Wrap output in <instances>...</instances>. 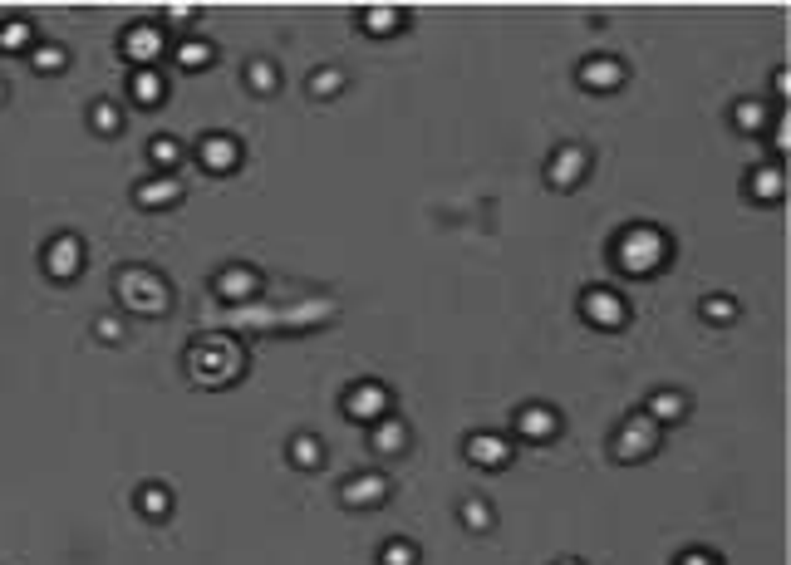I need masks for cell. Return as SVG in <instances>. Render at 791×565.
<instances>
[{
  "label": "cell",
  "mask_w": 791,
  "mask_h": 565,
  "mask_svg": "<svg viewBox=\"0 0 791 565\" xmlns=\"http://www.w3.org/2000/svg\"><path fill=\"white\" fill-rule=\"evenodd\" d=\"M669 256H674V246H669V236L659 231V226H629L620 231V241H615V266H620L629 281H644V276H659L664 266H669Z\"/></svg>",
  "instance_id": "1"
},
{
  "label": "cell",
  "mask_w": 791,
  "mask_h": 565,
  "mask_svg": "<svg viewBox=\"0 0 791 565\" xmlns=\"http://www.w3.org/2000/svg\"><path fill=\"white\" fill-rule=\"evenodd\" d=\"M241 369H246V354L236 349V339H226V335H207L187 349V374L202 389H226Z\"/></svg>",
  "instance_id": "2"
},
{
  "label": "cell",
  "mask_w": 791,
  "mask_h": 565,
  "mask_svg": "<svg viewBox=\"0 0 791 565\" xmlns=\"http://www.w3.org/2000/svg\"><path fill=\"white\" fill-rule=\"evenodd\" d=\"M113 290H118V300H123L133 315H168V305H172L168 281H163L158 271H148V266H123V271L113 276Z\"/></svg>",
  "instance_id": "3"
},
{
  "label": "cell",
  "mask_w": 791,
  "mask_h": 565,
  "mask_svg": "<svg viewBox=\"0 0 791 565\" xmlns=\"http://www.w3.org/2000/svg\"><path fill=\"white\" fill-rule=\"evenodd\" d=\"M659 452V423L649 413H629L615 433V462H644Z\"/></svg>",
  "instance_id": "4"
},
{
  "label": "cell",
  "mask_w": 791,
  "mask_h": 565,
  "mask_svg": "<svg viewBox=\"0 0 791 565\" xmlns=\"http://www.w3.org/2000/svg\"><path fill=\"white\" fill-rule=\"evenodd\" d=\"M580 315L590 320V330H620L629 320V300L620 290H610V285H590L580 295Z\"/></svg>",
  "instance_id": "5"
},
{
  "label": "cell",
  "mask_w": 791,
  "mask_h": 565,
  "mask_svg": "<svg viewBox=\"0 0 791 565\" xmlns=\"http://www.w3.org/2000/svg\"><path fill=\"white\" fill-rule=\"evenodd\" d=\"M163 50H168V35H163V25H153V20H138V25H128V30H123V59H128L133 69H158Z\"/></svg>",
  "instance_id": "6"
},
{
  "label": "cell",
  "mask_w": 791,
  "mask_h": 565,
  "mask_svg": "<svg viewBox=\"0 0 791 565\" xmlns=\"http://www.w3.org/2000/svg\"><path fill=\"white\" fill-rule=\"evenodd\" d=\"M389 497H394V482H389L384 472H354V477H344V487H339V502L349 511L384 507Z\"/></svg>",
  "instance_id": "7"
},
{
  "label": "cell",
  "mask_w": 791,
  "mask_h": 565,
  "mask_svg": "<svg viewBox=\"0 0 791 565\" xmlns=\"http://www.w3.org/2000/svg\"><path fill=\"white\" fill-rule=\"evenodd\" d=\"M344 413L354 418V423H379V418H389L394 413V398L384 384H374V379H364V384H354L349 394H344Z\"/></svg>",
  "instance_id": "8"
},
{
  "label": "cell",
  "mask_w": 791,
  "mask_h": 565,
  "mask_svg": "<svg viewBox=\"0 0 791 565\" xmlns=\"http://www.w3.org/2000/svg\"><path fill=\"white\" fill-rule=\"evenodd\" d=\"M40 261H45V271H50L55 281H74V276L84 271V241H79L74 231H59L55 241L40 251Z\"/></svg>",
  "instance_id": "9"
},
{
  "label": "cell",
  "mask_w": 791,
  "mask_h": 565,
  "mask_svg": "<svg viewBox=\"0 0 791 565\" xmlns=\"http://www.w3.org/2000/svg\"><path fill=\"white\" fill-rule=\"evenodd\" d=\"M585 172H590V153H585L580 143H565V148L551 153V163H546V182H551L556 192H570V187L585 182Z\"/></svg>",
  "instance_id": "10"
},
{
  "label": "cell",
  "mask_w": 791,
  "mask_h": 565,
  "mask_svg": "<svg viewBox=\"0 0 791 565\" xmlns=\"http://www.w3.org/2000/svg\"><path fill=\"white\" fill-rule=\"evenodd\" d=\"M197 163L207 172H217V177L236 172L241 168V138H236V133H207V138L197 143Z\"/></svg>",
  "instance_id": "11"
},
{
  "label": "cell",
  "mask_w": 791,
  "mask_h": 565,
  "mask_svg": "<svg viewBox=\"0 0 791 565\" xmlns=\"http://www.w3.org/2000/svg\"><path fill=\"white\" fill-rule=\"evenodd\" d=\"M516 433H521L526 443H551V438L561 433V413H556L551 403H521V408H516Z\"/></svg>",
  "instance_id": "12"
},
{
  "label": "cell",
  "mask_w": 791,
  "mask_h": 565,
  "mask_svg": "<svg viewBox=\"0 0 791 565\" xmlns=\"http://www.w3.org/2000/svg\"><path fill=\"white\" fill-rule=\"evenodd\" d=\"M624 74H629V69H624V59H615V55H590L575 69V79H580L590 94H615L624 84Z\"/></svg>",
  "instance_id": "13"
},
{
  "label": "cell",
  "mask_w": 791,
  "mask_h": 565,
  "mask_svg": "<svg viewBox=\"0 0 791 565\" xmlns=\"http://www.w3.org/2000/svg\"><path fill=\"white\" fill-rule=\"evenodd\" d=\"M212 290L222 295L226 305H251V300L261 295V276H256L251 266H222L217 281H212Z\"/></svg>",
  "instance_id": "14"
},
{
  "label": "cell",
  "mask_w": 791,
  "mask_h": 565,
  "mask_svg": "<svg viewBox=\"0 0 791 565\" xmlns=\"http://www.w3.org/2000/svg\"><path fill=\"white\" fill-rule=\"evenodd\" d=\"M511 457H516V448H511V438H502V433H472V438H467V462H477V467H487V472L511 467Z\"/></svg>",
  "instance_id": "15"
},
{
  "label": "cell",
  "mask_w": 791,
  "mask_h": 565,
  "mask_svg": "<svg viewBox=\"0 0 791 565\" xmlns=\"http://www.w3.org/2000/svg\"><path fill=\"white\" fill-rule=\"evenodd\" d=\"M133 202L138 207H148V212H168L182 202V182L172 177V172H158V177H143L138 187H133Z\"/></svg>",
  "instance_id": "16"
},
{
  "label": "cell",
  "mask_w": 791,
  "mask_h": 565,
  "mask_svg": "<svg viewBox=\"0 0 791 565\" xmlns=\"http://www.w3.org/2000/svg\"><path fill=\"white\" fill-rule=\"evenodd\" d=\"M747 192L757 202H782L787 197V168L782 163H762V168L747 172Z\"/></svg>",
  "instance_id": "17"
},
{
  "label": "cell",
  "mask_w": 791,
  "mask_h": 565,
  "mask_svg": "<svg viewBox=\"0 0 791 565\" xmlns=\"http://www.w3.org/2000/svg\"><path fill=\"white\" fill-rule=\"evenodd\" d=\"M369 448L379 452V457H398V452L408 448V423L389 413V418H379L374 428H369Z\"/></svg>",
  "instance_id": "18"
},
{
  "label": "cell",
  "mask_w": 791,
  "mask_h": 565,
  "mask_svg": "<svg viewBox=\"0 0 791 565\" xmlns=\"http://www.w3.org/2000/svg\"><path fill=\"white\" fill-rule=\"evenodd\" d=\"M128 94H133V104H138V109H158V104L168 99V79H163L158 69H133Z\"/></svg>",
  "instance_id": "19"
},
{
  "label": "cell",
  "mask_w": 791,
  "mask_h": 565,
  "mask_svg": "<svg viewBox=\"0 0 791 565\" xmlns=\"http://www.w3.org/2000/svg\"><path fill=\"white\" fill-rule=\"evenodd\" d=\"M644 413L664 428V423H683L688 418V398L678 394V389H654L649 394V403H644Z\"/></svg>",
  "instance_id": "20"
},
{
  "label": "cell",
  "mask_w": 791,
  "mask_h": 565,
  "mask_svg": "<svg viewBox=\"0 0 791 565\" xmlns=\"http://www.w3.org/2000/svg\"><path fill=\"white\" fill-rule=\"evenodd\" d=\"M733 123H737V133H767V128H772V109H767L762 99H737Z\"/></svg>",
  "instance_id": "21"
},
{
  "label": "cell",
  "mask_w": 791,
  "mask_h": 565,
  "mask_svg": "<svg viewBox=\"0 0 791 565\" xmlns=\"http://www.w3.org/2000/svg\"><path fill=\"white\" fill-rule=\"evenodd\" d=\"M290 462H295L300 472H320V467H325V443H320L315 433H295V438H290Z\"/></svg>",
  "instance_id": "22"
},
{
  "label": "cell",
  "mask_w": 791,
  "mask_h": 565,
  "mask_svg": "<svg viewBox=\"0 0 791 565\" xmlns=\"http://www.w3.org/2000/svg\"><path fill=\"white\" fill-rule=\"evenodd\" d=\"M35 50V25L30 20H5L0 25V55H30Z\"/></svg>",
  "instance_id": "23"
},
{
  "label": "cell",
  "mask_w": 791,
  "mask_h": 565,
  "mask_svg": "<svg viewBox=\"0 0 791 565\" xmlns=\"http://www.w3.org/2000/svg\"><path fill=\"white\" fill-rule=\"evenodd\" d=\"M138 511L148 516V521H168L172 516V492L163 482H143L138 487Z\"/></svg>",
  "instance_id": "24"
},
{
  "label": "cell",
  "mask_w": 791,
  "mask_h": 565,
  "mask_svg": "<svg viewBox=\"0 0 791 565\" xmlns=\"http://www.w3.org/2000/svg\"><path fill=\"white\" fill-rule=\"evenodd\" d=\"M359 25H364L369 35H398V30H403V10H394V5H369V10H359Z\"/></svg>",
  "instance_id": "25"
},
{
  "label": "cell",
  "mask_w": 791,
  "mask_h": 565,
  "mask_svg": "<svg viewBox=\"0 0 791 565\" xmlns=\"http://www.w3.org/2000/svg\"><path fill=\"white\" fill-rule=\"evenodd\" d=\"M30 64H35V74H64V69H69V50H64V45H50V40H35Z\"/></svg>",
  "instance_id": "26"
},
{
  "label": "cell",
  "mask_w": 791,
  "mask_h": 565,
  "mask_svg": "<svg viewBox=\"0 0 791 565\" xmlns=\"http://www.w3.org/2000/svg\"><path fill=\"white\" fill-rule=\"evenodd\" d=\"M246 84H251V94L266 99V94L281 89V69H276L271 59H251V64H246Z\"/></svg>",
  "instance_id": "27"
},
{
  "label": "cell",
  "mask_w": 791,
  "mask_h": 565,
  "mask_svg": "<svg viewBox=\"0 0 791 565\" xmlns=\"http://www.w3.org/2000/svg\"><path fill=\"white\" fill-rule=\"evenodd\" d=\"M172 59H177V69H212L217 50H212L207 40H182V45L172 50Z\"/></svg>",
  "instance_id": "28"
},
{
  "label": "cell",
  "mask_w": 791,
  "mask_h": 565,
  "mask_svg": "<svg viewBox=\"0 0 791 565\" xmlns=\"http://www.w3.org/2000/svg\"><path fill=\"white\" fill-rule=\"evenodd\" d=\"M457 516H462V526L467 531H492V507H487V497H462V507H457Z\"/></svg>",
  "instance_id": "29"
},
{
  "label": "cell",
  "mask_w": 791,
  "mask_h": 565,
  "mask_svg": "<svg viewBox=\"0 0 791 565\" xmlns=\"http://www.w3.org/2000/svg\"><path fill=\"white\" fill-rule=\"evenodd\" d=\"M148 158H153V168H158V172H172L177 163H182V143L168 138V133H158V138L148 143Z\"/></svg>",
  "instance_id": "30"
},
{
  "label": "cell",
  "mask_w": 791,
  "mask_h": 565,
  "mask_svg": "<svg viewBox=\"0 0 791 565\" xmlns=\"http://www.w3.org/2000/svg\"><path fill=\"white\" fill-rule=\"evenodd\" d=\"M89 123H94V133L113 138V133L123 128V109H118V104H109V99H99V104L89 109Z\"/></svg>",
  "instance_id": "31"
},
{
  "label": "cell",
  "mask_w": 791,
  "mask_h": 565,
  "mask_svg": "<svg viewBox=\"0 0 791 565\" xmlns=\"http://www.w3.org/2000/svg\"><path fill=\"white\" fill-rule=\"evenodd\" d=\"M379 565H418V546H413V541H403V536H394V541H384Z\"/></svg>",
  "instance_id": "32"
},
{
  "label": "cell",
  "mask_w": 791,
  "mask_h": 565,
  "mask_svg": "<svg viewBox=\"0 0 791 565\" xmlns=\"http://www.w3.org/2000/svg\"><path fill=\"white\" fill-rule=\"evenodd\" d=\"M339 89H344V69H315L310 74V94L315 99H335Z\"/></svg>",
  "instance_id": "33"
},
{
  "label": "cell",
  "mask_w": 791,
  "mask_h": 565,
  "mask_svg": "<svg viewBox=\"0 0 791 565\" xmlns=\"http://www.w3.org/2000/svg\"><path fill=\"white\" fill-rule=\"evenodd\" d=\"M703 320H713V325L737 320V300L733 295H708V300H703Z\"/></svg>",
  "instance_id": "34"
},
{
  "label": "cell",
  "mask_w": 791,
  "mask_h": 565,
  "mask_svg": "<svg viewBox=\"0 0 791 565\" xmlns=\"http://www.w3.org/2000/svg\"><path fill=\"white\" fill-rule=\"evenodd\" d=\"M94 335L104 339V344H123V320H118V315H99V320H94Z\"/></svg>",
  "instance_id": "35"
},
{
  "label": "cell",
  "mask_w": 791,
  "mask_h": 565,
  "mask_svg": "<svg viewBox=\"0 0 791 565\" xmlns=\"http://www.w3.org/2000/svg\"><path fill=\"white\" fill-rule=\"evenodd\" d=\"M772 148H777V153H791V118H782V123L772 128Z\"/></svg>",
  "instance_id": "36"
},
{
  "label": "cell",
  "mask_w": 791,
  "mask_h": 565,
  "mask_svg": "<svg viewBox=\"0 0 791 565\" xmlns=\"http://www.w3.org/2000/svg\"><path fill=\"white\" fill-rule=\"evenodd\" d=\"M678 565H723V561H718L713 551H683V556H678Z\"/></svg>",
  "instance_id": "37"
},
{
  "label": "cell",
  "mask_w": 791,
  "mask_h": 565,
  "mask_svg": "<svg viewBox=\"0 0 791 565\" xmlns=\"http://www.w3.org/2000/svg\"><path fill=\"white\" fill-rule=\"evenodd\" d=\"M163 15H168V20H177V25H187V20H192V15H197V10H192V5H168V10H163Z\"/></svg>",
  "instance_id": "38"
},
{
  "label": "cell",
  "mask_w": 791,
  "mask_h": 565,
  "mask_svg": "<svg viewBox=\"0 0 791 565\" xmlns=\"http://www.w3.org/2000/svg\"><path fill=\"white\" fill-rule=\"evenodd\" d=\"M772 89L787 99V94H791V69H777V74H772Z\"/></svg>",
  "instance_id": "39"
},
{
  "label": "cell",
  "mask_w": 791,
  "mask_h": 565,
  "mask_svg": "<svg viewBox=\"0 0 791 565\" xmlns=\"http://www.w3.org/2000/svg\"><path fill=\"white\" fill-rule=\"evenodd\" d=\"M5 94H10V89H5V79H0V104H5Z\"/></svg>",
  "instance_id": "40"
},
{
  "label": "cell",
  "mask_w": 791,
  "mask_h": 565,
  "mask_svg": "<svg viewBox=\"0 0 791 565\" xmlns=\"http://www.w3.org/2000/svg\"><path fill=\"white\" fill-rule=\"evenodd\" d=\"M556 565H580V561H556Z\"/></svg>",
  "instance_id": "41"
}]
</instances>
